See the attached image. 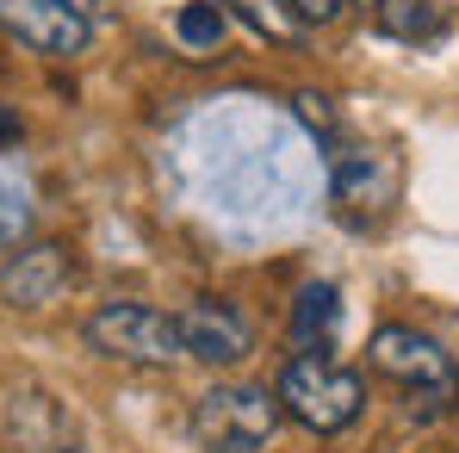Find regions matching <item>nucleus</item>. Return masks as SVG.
<instances>
[{
  "label": "nucleus",
  "instance_id": "f257e3e1",
  "mask_svg": "<svg viewBox=\"0 0 459 453\" xmlns=\"http://www.w3.org/2000/svg\"><path fill=\"white\" fill-rule=\"evenodd\" d=\"M161 187L224 242H273L323 199V155L286 106L261 93H218L168 125Z\"/></svg>",
  "mask_w": 459,
  "mask_h": 453
},
{
  "label": "nucleus",
  "instance_id": "f03ea898",
  "mask_svg": "<svg viewBox=\"0 0 459 453\" xmlns=\"http://www.w3.org/2000/svg\"><path fill=\"white\" fill-rule=\"evenodd\" d=\"M280 416H292L310 435H342L360 410H367V379L329 354H292L286 373L273 385Z\"/></svg>",
  "mask_w": 459,
  "mask_h": 453
},
{
  "label": "nucleus",
  "instance_id": "7ed1b4c3",
  "mask_svg": "<svg viewBox=\"0 0 459 453\" xmlns=\"http://www.w3.org/2000/svg\"><path fill=\"white\" fill-rule=\"evenodd\" d=\"M367 354H373V367H379L385 379H397V385H403V397H410V416H416V423H435V416H447V410H454L459 367H454V354H447L435 335L403 329V323H385Z\"/></svg>",
  "mask_w": 459,
  "mask_h": 453
},
{
  "label": "nucleus",
  "instance_id": "20e7f679",
  "mask_svg": "<svg viewBox=\"0 0 459 453\" xmlns=\"http://www.w3.org/2000/svg\"><path fill=\"white\" fill-rule=\"evenodd\" d=\"M280 429V397L267 385H212L193 404V441L205 453H261Z\"/></svg>",
  "mask_w": 459,
  "mask_h": 453
},
{
  "label": "nucleus",
  "instance_id": "39448f33",
  "mask_svg": "<svg viewBox=\"0 0 459 453\" xmlns=\"http://www.w3.org/2000/svg\"><path fill=\"white\" fill-rule=\"evenodd\" d=\"M87 342L106 354V361H125V367H174L186 361L180 354V329L168 310H155L143 299H112L87 317Z\"/></svg>",
  "mask_w": 459,
  "mask_h": 453
},
{
  "label": "nucleus",
  "instance_id": "423d86ee",
  "mask_svg": "<svg viewBox=\"0 0 459 453\" xmlns=\"http://www.w3.org/2000/svg\"><path fill=\"white\" fill-rule=\"evenodd\" d=\"M174 329H180V354H186V361H205V367H236V361H248V348H255L248 317L230 299H193L174 317Z\"/></svg>",
  "mask_w": 459,
  "mask_h": 453
},
{
  "label": "nucleus",
  "instance_id": "0eeeda50",
  "mask_svg": "<svg viewBox=\"0 0 459 453\" xmlns=\"http://www.w3.org/2000/svg\"><path fill=\"white\" fill-rule=\"evenodd\" d=\"M0 31L38 57H81L93 25L69 0H0Z\"/></svg>",
  "mask_w": 459,
  "mask_h": 453
},
{
  "label": "nucleus",
  "instance_id": "6e6552de",
  "mask_svg": "<svg viewBox=\"0 0 459 453\" xmlns=\"http://www.w3.org/2000/svg\"><path fill=\"white\" fill-rule=\"evenodd\" d=\"M323 193L348 212V218H367V212H385L397 199V161L379 150H348L335 161H323Z\"/></svg>",
  "mask_w": 459,
  "mask_h": 453
},
{
  "label": "nucleus",
  "instance_id": "1a4fd4ad",
  "mask_svg": "<svg viewBox=\"0 0 459 453\" xmlns=\"http://www.w3.org/2000/svg\"><path fill=\"white\" fill-rule=\"evenodd\" d=\"M69 292V248L56 242H19L0 267V299L13 310H44Z\"/></svg>",
  "mask_w": 459,
  "mask_h": 453
},
{
  "label": "nucleus",
  "instance_id": "9d476101",
  "mask_svg": "<svg viewBox=\"0 0 459 453\" xmlns=\"http://www.w3.org/2000/svg\"><path fill=\"white\" fill-rule=\"evenodd\" d=\"M38 224V180H31V161L13 150H0V248H19Z\"/></svg>",
  "mask_w": 459,
  "mask_h": 453
},
{
  "label": "nucleus",
  "instance_id": "9b49d317",
  "mask_svg": "<svg viewBox=\"0 0 459 453\" xmlns=\"http://www.w3.org/2000/svg\"><path fill=\"white\" fill-rule=\"evenodd\" d=\"M335 329H342V292L329 280L299 286V299H292V342H299V354H329Z\"/></svg>",
  "mask_w": 459,
  "mask_h": 453
},
{
  "label": "nucleus",
  "instance_id": "f8f14e48",
  "mask_svg": "<svg viewBox=\"0 0 459 453\" xmlns=\"http://www.w3.org/2000/svg\"><path fill=\"white\" fill-rule=\"evenodd\" d=\"M379 25L403 44H435L454 25V0H379Z\"/></svg>",
  "mask_w": 459,
  "mask_h": 453
},
{
  "label": "nucleus",
  "instance_id": "ddd939ff",
  "mask_svg": "<svg viewBox=\"0 0 459 453\" xmlns=\"http://www.w3.org/2000/svg\"><path fill=\"white\" fill-rule=\"evenodd\" d=\"M224 6L218 0H186L180 13H174V38L186 44V50H218L224 44Z\"/></svg>",
  "mask_w": 459,
  "mask_h": 453
},
{
  "label": "nucleus",
  "instance_id": "4468645a",
  "mask_svg": "<svg viewBox=\"0 0 459 453\" xmlns=\"http://www.w3.org/2000/svg\"><path fill=\"white\" fill-rule=\"evenodd\" d=\"M305 131H329L335 125V112H329V100H316V93H299V112H292Z\"/></svg>",
  "mask_w": 459,
  "mask_h": 453
},
{
  "label": "nucleus",
  "instance_id": "2eb2a0df",
  "mask_svg": "<svg viewBox=\"0 0 459 453\" xmlns=\"http://www.w3.org/2000/svg\"><path fill=\"white\" fill-rule=\"evenodd\" d=\"M286 6H292L305 25H329V19L342 13V0H286Z\"/></svg>",
  "mask_w": 459,
  "mask_h": 453
},
{
  "label": "nucleus",
  "instance_id": "dca6fc26",
  "mask_svg": "<svg viewBox=\"0 0 459 453\" xmlns=\"http://www.w3.org/2000/svg\"><path fill=\"white\" fill-rule=\"evenodd\" d=\"M69 6H75L81 19H87V25H93V19H112V13H118V6H125V0H69Z\"/></svg>",
  "mask_w": 459,
  "mask_h": 453
},
{
  "label": "nucleus",
  "instance_id": "f3484780",
  "mask_svg": "<svg viewBox=\"0 0 459 453\" xmlns=\"http://www.w3.org/2000/svg\"><path fill=\"white\" fill-rule=\"evenodd\" d=\"M13 144H19V118L0 106V150H13Z\"/></svg>",
  "mask_w": 459,
  "mask_h": 453
},
{
  "label": "nucleus",
  "instance_id": "a211bd4d",
  "mask_svg": "<svg viewBox=\"0 0 459 453\" xmlns=\"http://www.w3.org/2000/svg\"><path fill=\"white\" fill-rule=\"evenodd\" d=\"M63 453H69V448H63Z\"/></svg>",
  "mask_w": 459,
  "mask_h": 453
}]
</instances>
